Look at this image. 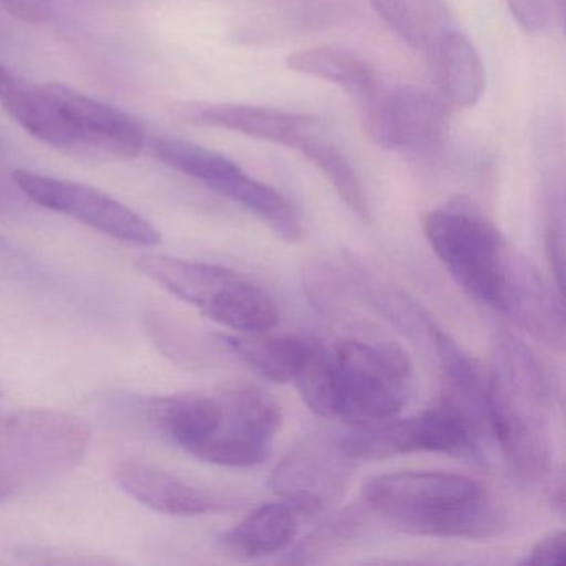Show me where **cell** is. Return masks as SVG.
<instances>
[{
  "instance_id": "obj_1",
  "label": "cell",
  "mask_w": 566,
  "mask_h": 566,
  "mask_svg": "<svg viewBox=\"0 0 566 566\" xmlns=\"http://www.w3.org/2000/svg\"><path fill=\"white\" fill-rule=\"evenodd\" d=\"M430 248L467 294L515 319L543 276L515 253L495 224L465 200L450 201L423 214Z\"/></svg>"
},
{
  "instance_id": "obj_2",
  "label": "cell",
  "mask_w": 566,
  "mask_h": 566,
  "mask_svg": "<svg viewBox=\"0 0 566 566\" xmlns=\"http://www.w3.org/2000/svg\"><path fill=\"white\" fill-rule=\"evenodd\" d=\"M367 513L403 533L437 538H483L499 528L490 490L446 472H392L364 483Z\"/></svg>"
},
{
  "instance_id": "obj_3",
  "label": "cell",
  "mask_w": 566,
  "mask_h": 566,
  "mask_svg": "<svg viewBox=\"0 0 566 566\" xmlns=\"http://www.w3.org/2000/svg\"><path fill=\"white\" fill-rule=\"evenodd\" d=\"M552 387L528 346L502 334L486 377L485 416L513 469L538 480L552 470Z\"/></svg>"
},
{
  "instance_id": "obj_4",
  "label": "cell",
  "mask_w": 566,
  "mask_h": 566,
  "mask_svg": "<svg viewBox=\"0 0 566 566\" xmlns=\"http://www.w3.org/2000/svg\"><path fill=\"white\" fill-rule=\"evenodd\" d=\"M137 268L214 323L238 333L263 334L280 323L276 301L237 271L165 254H145Z\"/></svg>"
},
{
  "instance_id": "obj_5",
  "label": "cell",
  "mask_w": 566,
  "mask_h": 566,
  "mask_svg": "<svg viewBox=\"0 0 566 566\" xmlns=\"http://www.w3.org/2000/svg\"><path fill=\"white\" fill-rule=\"evenodd\" d=\"M336 419L357 429L396 419L412 392V366L390 344L344 339L333 353Z\"/></svg>"
},
{
  "instance_id": "obj_6",
  "label": "cell",
  "mask_w": 566,
  "mask_h": 566,
  "mask_svg": "<svg viewBox=\"0 0 566 566\" xmlns=\"http://www.w3.org/2000/svg\"><path fill=\"white\" fill-rule=\"evenodd\" d=\"M92 432L74 413L25 409L0 417V475L12 483L71 472L87 452Z\"/></svg>"
},
{
  "instance_id": "obj_7",
  "label": "cell",
  "mask_w": 566,
  "mask_h": 566,
  "mask_svg": "<svg viewBox=\"0 0 566 566\" xmlns=\"http://www.w3.org/2000/svg\"><path fill=\"white\" fill-rule=\"evenodd\" d=\"M485 423L465 407L440 396L432 407L416 416L360 427L343 437V443L354 462L416 452L479 457V440Z\"/></svg>"
},
{
  "instance_id": "obj_8",
  "label": "cell",
  "mask_w": 566,
  "mask_h": 566,
  "mask_svg": "<svg viewBox=\"0 0 566 566\" xmlns=\"http://www.w3.org/2000/svg\"><path fill=\"white\" fill-rule=\"evenodd\" d=\"M353 465L343 437L313 433L277 463L268 485L297 515L314 516L343 499Z\"/></svg>"
},
{
  "instance_id": "obj_9",
  "label": "cell",
  "mask_w": 566,
  "mask_h": 566,
  "mask_svg": "<svg viewBox=\"0 0 566 566\" xmlns=\"http://www.w3.org/2000/svg\"><path fill=\"white\" fill-rule=\"evenodd\" d=\"M220 427L193 457L214 465L250 469L266 462L283 422L280 406L263 390L233 384L218 392Z\"/></svg>"
},
{
  "instance_id": "obj_10",
  "label": "cell",
  "mask_w": 566,
  "mask_h": 566,
  "mask_svg": "<svg viewBox=\"0 0 566 566\" xmlns=\"http://www.w3.org/2000/svg\"><path fill=\"white\" fill-rule=\"evenodd\" d=\"M12 180L39 207L74 218L108 237L140 247L161 241L160 231L150 221L97 188L29 170H15Z\"/></svg>"
},
{
  "instance_id": "obj_11",
  "label": "cell",
  "mask_w": 566,
  "mask_h": 566,
  "mask_svg": "<svg viewBox=\"0 0 566 566\" xmlns=\"http://www.w3.org/2000/svg\"><path fill=\"white\" fill-rule=\"evenodd\" d=\"M364 104V132L377 147L420 154L432 150L446 137V107L429 92L417 88L377 92Z\"/></svg>"
},
{
  "instance_id": "obj_12",
  "label": "cell",
  "mask_w": 566,
  "mask_h": 566,
  "mask_svg": "<svg viewBox=\"0 0 566 566\" xmlns=\"http://www.w3.org/2000/svg\"><path fill=\"white\" fill-rule=\"evenodd\" d=\"M45 87L74 130L77 145H88L120 160L140 157L147 137L137 117L59 82Z\"/></svg>"
},
{
  "instance_id": "obj_13",
  "label": "cell",
  "mask_w": 566,
  "mask_h": 566,
  "mask_svg": "<svg viewBox=\"0 0 566 566\" xmlns=\"http://www.w3.org/2000/svg\"><path fill=\"white\" fill-rule=\"evenodd\" d=\"M112 475L127 495L164 515H207L237 505L233 496L188 482L144 460H120Z\"/></svg>"
},
{
  "instance_id": "obj_14",
  "label": "cell",
  "mask_w": 566,
  "mask_h": 566,
  "mask_svg": "<svg viewBox=\"0 0 566 566\" xmlns=\"http://www.w3.org/2000/svg\"><path fill=\"white\" fill-rule=\"evenodd\" d=\"M184 120L203 127L224 128L244 137L296 148L321 128L311 115L240 104H188L180 108Z\"/></svg>"
},
{
  "instance_id": "obj_15",
  "label": "cell",
  "mask_w": 566,
  "mask_h": 566,
  "mask_svg": "<svg viewBox=\"0 0 566 566\" xmlns=\"http://www.w3.org/2000/svg\"><path fill=\"white\" fill-rule=\"evenodd\" d=\"M0 107L28 134L51 147H77L74 130L45 85L24 81L0 64Z\"/></svg>"
},
{
  "instance_id": "obj_16",
  "label": "cell",
  "mask_w": 566,
  "mask_h": 566,
  "mask_svg": "<svg viewBox=\"0 0 566 566\" xmlns=\"http://www.w3.org/2000/svg\"><path fill=\"white\" fill-rule=\"evenodd\" d=\"M148 422L165 439L193 455L220 427V397L185 392L155 397L145 407Z\"/></svg>"
},
{
  "instance_id": "obj_17",
  "label": "cell",
  "mask_w": 566,
  "mask_h": 566,
  "mask_svg": "<svg viewBox=\"0 0 566 566\" xmlns=\"http://www.w3.org/2000/svg\"><path fill=\"white\" fill-rule=\"evenodd\" d=\"M297 513L286 502L258 506L220 536V546L244 559L264 558L283 552L297 533Z\"/></svg>"
},
{
  "instance_id": "obj_18",
  "label": "cell",
  "mask_w": 566,
  "mask_h": 566,
  "mask_svg": "<svg viewBox=\"0 0 566 566\" xmlns=\"http://www.w3.org/2000/svg\"><path fill=\"white\" fill-rule=\"evenodd\" d=\"M376 14L403 42L433 57L440 42L455 31L446 0H369Z\"/></svg>"
},
{
  "instance_id": "obj_19",
  "label": "cell",
  "mask_w": 566,
  "mask_h": 566,
  "mask_svg": "<svg viewBox=\"0 0 566 566\" xmlns=\"http://www.w3.org/2000/svg\"><path fill=\"white\" fill-rule=\"evenodd\" d=\"M286 65L297 74L337 85L363 102L369 101L379 92V78L374 69L359 55L346 49L327 45L301 49L287 55Z\"/></svg>"
},
{
  "instance_id": "obj_20",
  "label": "cell",
  "mask_w": 566,
  "mask_h": 566,
  "mask_svg": "<svg viewBox=\"0 0 566 566\" xmlns=\"http://www.w3.org/2000/svg\"><path fill=\"white\" fill-rule=\"evenodd\" d=\"M214 339L258 376L277 384L293 382L301 363L313 344L303 337H264L261 334H217Z\"/></svg>"
},
{
  "instance_id": "obj_21",
  "label": "cell",
  "mask_w": 566,
  "mask_h": 566,
  "mask_svg": "<svg viewBox=\"0 0 566 566\" xmlns=\"http://www.w3.org/2000/svg\"><path fill=\"white\" fill-rule=\"evenodd\" d=\"M211 190L251 211L284 241L294 243L303 237L296 207L276 188L250 177L241 168L214 184Z\"/></svg>"
},
{
  "instance_id": "obj_22",
  "label": "cell",
  "mask_w": 566,
  "mask_h": 566,
  "mask_svg": "<svg viewBox=\"0 0 566 566\" xmlns=\"http://www.w3.org/2000/svg\"><path fill=\"white\" fill-rule=\"evenodd\" d=\"M440 85L450 104L472 108L485 92V67L473 42L462 32L452 31L433 54Z\"/></svg>"
},
{
  "instance_id": "obj_23",
  "label": "cell",
  "mask_w": 566,
  "mask_h": 566,
  "mask_svg": "<svg viewBox=\"0 0 566 566\" xmlns=\"http://www.w3.org/2000/svg\"><path fill=\"white\" fill-rule=\"evenodd\" d=\"M303 151L304 157L316 165L317 170L324 175L333 185L340 200L347 208L360 220H370L369 200H367L366 190L359 175L354 170L346 155L333 144L323 137V132L317 128L310 135L303 144L297 147Z\"/></svg>"
},
{
  "instance_id": "obj_24",
  "label": "cell",
  "mask_w": 566,
  "mask_h": 566,
  "mask_svg": "<svg viewBox=\"0 0 566 566\" xmlns=\"http://www.w3.org/2000/svg\"><path fill=\"white\" fill-rule=\"evenodd\" d=\"M155 154L168 167L201 181L208 188L240 168L218 151L178 138H160L155 142Z\"/></svg>"
},
{
  "instance_id": "obj_25",
  "label": "cell",
  "mask_w": 566,
  "mask_h": 566,
  "mask_svg": "<svg viewBox=\"0 0 566 566\" xmlns=\"http://www.w3.org/2000/svg\"><path fill=\"white\" fill-rule=\"evenodd\" d=\"M293 382L300 390L304 403L314 413L336 419V379L333 354L329 350L319 344H311Z\"/></svg>"
},
{
  "instance_id": "obj_26",
  "label": "cell",
  "mask_w": 566,
  "mask_h": 566,
  "mask_svg": "<svg viewBox=\"0 0 566 566\" xmlns=\"http://www.w3.org/2000/svg\"><path fill=\"white\" fill-rule=\"evenodd\" d=\"M367 510L363 503L353 509L344 510L336 516L324 523L323 526L311 533L304 538L296 548L293 549L291 562L313 563L317 562L321 556L340 548L344 543L356 538L357 533L363 528L364 520H366Z\"/></svg>"
},
{
  "instance_id": "obj_27",
  "label": "cell",
  "mask_w": 566,
  "mask_h": 566,
  "mask_svg": "<svg viewBox=\"0 0 566 566\" xmlns=\"http://www.w3.org/2000/svg\"><path fill=\"white\" fill-rule=\"evenodd\" d=\"M516 24L530 34L545 31L552 19L553 0H505Z\"/></svg>"
},
{
  "instance_id": "obj_28",
  "label": "cell",
  "mask_w": 566,
  "mask_h": 566,
  "mask_svg": "<svg viewBox=\"0 0 566 566\" xmlns=\"http://www.w3.org/2000/svg\"><path fill=\"white\" fill-rule=\"evenodd\" d=\"M566 539L565 533L555 532L538 539L523 558L522 565H565Z\"/></svg>"
},
{
  "instance_id": "obj_29",
  "label": "cell",
  "mask_w": 566,
  "mask_h": 566,
  "mask_svg": "<svg viewBox=\"0 0 566 566\" xmlns=\"http://www.w3.org/2000/svg\"><path fill=\"white\" fill-rule=\"evenodd\" d=\"M0 4L12 18L31 24H41L52 14V0H0Z\"/></svg>"
},
{
  "instance_id": "obj_30",
  "label": "cell",
  "mask_w": 566,
  "mask_h": 566,
  "mask_svg": "<svg viewBox=\"0 0 566 566\" xmlns=\"http://www.w3.org/2000/svg\"><path fill=\"white\" fill-rule=\"evenodd\" d=\"M546 254H548L549 268H552L553 280H555L556 290L563 293V230L562 224L556 223L555 218L546 227L545 234Z\"/></svg>"
},
{
  "instance_id": "obj_31",
  "label": "cell",
  "mask_w": 566,
  "mask_h": 566,
  "mask_svg": "<svg viewBox=\"0 0 566 566\" xmlns=\"http://www.w3.org/2000/svg\"><path fill=\"white\" fill-rule=\"evenodd\" d=\"M549 502H552L553 509L558 510L559 513L565 512V482L563 476L553 480V486L549 489Z\"/></svg>"
},
{
  "instance_id": "obj_32",
  "label": "cell",
  "mask_w": 566,
  "mask_h": 566,
  "mask_svg": "<svg viewBox=\"0 0 566 566\" xmlns=\"http://www.w3.org/2000/svg\"><path fill=\"white\" fill-rule=\"evenodd\" d=\"M14 483L6 476L0 475V503L4 502L6 499L12 495L14 492Z\"/></svg>"
},
{
  "instance_id": "obj_33",
  "label": "cell",
  "mask_w": 566,
  "mask_h": 566,
  "mask_svg": "<svg viewBox=\"0 0 566 566\" xmlns=\"http://www.w3.org/2000/svg\"><path fill=\"white\" fill-rule=\"evenodd\" d=\"M559 2H562V0H559Z\"/></svg>"
}]
</instances>
